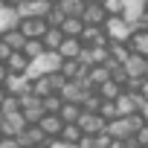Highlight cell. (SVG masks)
I'll return each instance as SVG.
<instances>
[{"mask_svg": "<svg viewBox=\"0 0 148 148\" xmlns=\"http://www.w3.org/2000/svg\"><path fill=\"white\" fill-rule=\"evenodd\" d=\"M96 93H99V99H105V102H116V99H119L125 90H122L116 82H105L102 87H96Z\"/></svg>", "mask_w": 148, "mask_h": 148, "instance_id": "obj_28", "label": "cell"}, {"mask_svg": "<svg viewBox=\"0 0 148 148\" xmlns=\"http://www.w3.org/2000/svg\"><path fill=\"white\" fill-rule=\"evenodd\" d=\"M102 29H105V35H108V44H110V41H119V44H128V38H131V32H134V26H131V21H128L125 15H116V18H108Z\"/></svg>", "mask_w": 148, "mask_h": 148, "instance_id": "obj_2", "label": "cell"}, {"mask_svg": "<svg viewBox=\"0 0 148 148\" xmlns=\"http://www.w3.org/2000/svg\"><path fill=\"white\" fill-rule=\"evenodd\" d=\"M136 142H139V148H148V125H142L139 131H136V136H134Z\"/></svg>", "mask_w": 148, "mask_h": 148, "instance_id": "obj_38", "label": "cell"}, {"mask_svg": "<svg viewBox=\"0 0 148 148\" xmlns=\"http://www.w3.org/2000/svg\"><path fill=\"white\" fill-rule=\"evenodd\" d=\"M108 58H110L108 47H84V49H82V55H79V61H82L87 70H90V67H102Z\"/></svg>", "mask_w": 148, "mask_h": 148, "instance_id": "obj_12", "label": "cell"}, {"mask_svg": "<svg viewBox=\"0 0 148 148\" xmlns=\"http://www.w3.org/2000/svg\"><path fill=\"white\" fill-rule=\"evenodd\" d=\"M90 93H96V90H93L84 79H82V82H67V84L61 87V99H64V102H70V105H82Z\"/></svg>", "mask_w": 148, "mask_h": 148, "instance_id": "obj_5", "label": "cell"}, {"mask_svg": "<svg viewBox=\"0 0 148 148\" xmlns=\"http://www.w3.org/2000/svg\"><path fill=\"white\" fill-rule=\"evenodd\" d=\"M55 6L64 12V18H82L87 9V0H55Z\"/></svg>", "mask_w": 148, "mask_h": 148, "instance_id": "obj_21", "label": "cell"}, {"mask_svg": "<svg viewBox=\"0 0 148 148\" xmlns=\"http://www.w3.org/2000/svg\"><path fill=\"white\" fill-rule=\"evenodd\" d=\"M76 125L82 128L84 136H96V134H105V131H108V122H105L99 113H87V110H82V116H79Z\"/></svg>", "mask_w": 148, "mask_h": 148, "instance_id": "obj_7", "label": "cell"}, {"mask_svg": "<svg viewBox=\"0 0 148 148\" xmlns=\"http://www.w3.org/2000/svg\"><path fill=\"white\" fill-rule=\"evenodd\" d=\"M58 116L64 119V125H76L79 116H82V105H70V102H64V108H61Z\"/></svg>", "mask_w": 148, "mask_h": 148, "instance_id": "obj_30", "label": "cell"}, {"mask_svg": "<svg viewBox=\"0 0 148 148\" xmlns=\"http://www.w3.org/2000/svg\"><path fill=\"white\" fill-rule=\"evenodd\" d=\"M47 148H70V145H67V142H61V139H49V142H47Z\"/></svg>", "mask_w": 148, "mask_h": 148, "instance_id": "obj_41", "label": "cell"}, {"mask_svg": "<svg viewBox=\"0 0 148 148\" xmlns=\"http://www.w3.org/2000/svg\"><path fill=\"white\" fill-rule=\"evenodd\" d=\"M29 61H35V58H41L44 52H47V47H44V41H26L23 44V49H21Z\"/></svg>", "mask_w": 148, "mask_h": 148, "instance_id": "obj_33", "label": "cell"}, {"mask_svg": "<svg viewBox=\"0 0 148 148\" xmlns=\"http://www.w3.org/2000/svg\"><path fill=\"white\" fill-rule=\"evenodd\" d=\"M52 3H55V0H52Z\"/></svg>", "mask_w": 148, "mask_h": 148, "instance_id": "obj_50", "label": "cell"}, {"mask_svg": "<svg viewBox=\"0 0 148 148\" xmlns=\"http://www.w3.org/2000/svg\"><path fill=\"white\" fill-rule=\"evenodd\" d=\"M87 3H102V0H87Z\"/></svg>", "mask_w": 148, "mask_h": 148, "instance_id": "obj_46", "label": "cell"}, {"mask_svg": "<svg viewBox=\"0 0 148 148\" xmlns=\"http://www.w3.org/2000/svg\"><path fill=\"white\" fill-rule=\"evenodd\" d=\"M6 79H9V67L0 61V84H6Z\"/></svg>", "mask_w": 148, "mask_h": 148, "instance_id": "obj_40", "label": "cell"}, {"mask_svg": "<svg viewBox=\"0 0 148 148\" xmlns=\"http://www.w3.org/2000/svg\"><path fill=\"white\" fill-rule=\"evenodd\" d=\"M18 110H21V99H18V96H6V99H3V105H0V113H3V116L18 113Z\"/></svg>", "mask_w": 148, "mask_h": 148, "instance_id": "obj_36", "label": "cell"}, {"mask_svg": "<svg viewBox=\"0 0 148 148\" xmlns=\"http://www.w3.org/2000/svg\"><path fill=\"white\" fill-rule=\"evenodd\" d=\"M128 47H131V52H134V55L148 58V29H134V32H131V38H128Z\"/></svg>", "mask_w": 148, "mask_h": 148, "instance_id": "obj_18", "label": "cell"}, {"mask_svg": "<svg viewBox=\"0 0 148 148\" xmlns=\"http://www.w3.org/2000/svg\"><path fill=\"white\" fill-rule=\"evenodd\" d=\"M0 142H3V136H0Z\"/></svg>", "mask_w": 148, "mask_h": 148, "instance_id": "obj_49", "label": "cell"}, {"mask_svg": "<svg viewBox=\"0 0 148 148\" xmlns=\"http://www.w3.org/2000/svg\"><path fill=\"white\" fill-rule=\"evenodd\" d=\"M0 122H3V113H0Z\"/></svg>", "mask_w": 148, "mask_h": 148, "instance_id": "obj_48", "label": "cell"}, {"mask_svg": "<svg viewBox=\"0 0 148 148\" xmlns=\"http://www.w3.org/2000/svg\"><path fill=\"white\" fill-rule=\"evenodd\" d=\"M61 32H64V38H82V32H84L82 18H67L61 23Z\"/></svg>", "mask_w": 148, "mask_h": 148, "instance_id": "obj_29", "label": "cell"}, {"mask_svg": "<svg viewBox=\"0 0 148 148\" xmlns=\"http://www.w3.org/2000/svg\"><path fill=\"white\" fill-rule=\"evenodd\" d=\"M12 52H15V49H12V47H9V44H6V41H3V38H0V61H3V64H6V61H9V55H12Z\"/></svg>", "mask_w": 148, "mask_h": 148, "instance_id": "obj_39", "label": "cell"}, {"mask_svg": "<svg viewBox=\"0 0 148 148\" xmlns=\"http://www.w3.org/2000/svg\"><path fill=\"white\" fill-rule=\"evenodd\" d=\"M3 3H6V6H12V9H18V6H23V3H26V0H3Z\"/></svg>", "mask_w": 148, "mask_h": 148, "instance_id": "obj_43", "label": "cell"}, {"mask_svg": "<svg viewBox=\"0 0 148 148\" xmlns=\"http://www.w3.org/2000/svg\"><path fill=\"white\" fill-rule=\"evenodd\" d=\"M58 70H61V55L58 52H44L41 58H35L29 64L26 76L29 79H41V76H47V73H58Z\"/></svg>", "mask_w": 148, "mask_h": 148, "instance_id": "obj_3", "label": "cell"}, {"mask_svg": "<svg viewBox=\"0 0 148 148\" xmlns=\"http://www.w3.org/2000/svg\"><path fill=\"white\" fill-rule=\"evenodd\" d=\"M6 96H9V93H6V87L0 84V105H3V99H6Z\"/></svg>", "mask_w": 148, "mask_h": 148, "instance_id": "obj_45", "label": "cell"}, {"mask_svg": "<svg viewBox=\"0 0 148 148\" xmlns=\"http://www.w3.org/2000/svg\"><path fill=\"white\" fill-rule=\"evenodd\" d=\"M139 116H142V122H145V125H148V102H145V105H142V110H139Z\"/></svg>", "mask_w": 148, "mask_h": 148, "instance_id": "obj_44", "label": "cell"}, {"mask_svg": "<svg viewBox=\"0 0 148 148\" xmlns=\"http://www.w3.org/2000/svg\"><path fill=\"white\" fill-rule=\"evenodd\" d=\"M0 38H3L15 52H21V49H23V44H26V38H23V32H21V29H9L6 35H0Z\"/></svg>", "mask_w": 148, "mask_h": 148, "instance_id": "obj_32", "label": "cell"}, {"mask_svg": "<svg viewBox=\"0 0 148 148\" xmlns=\"http://www.w3.org/2000/svg\"><path fill=\"white\" fill-rule=\"evenodd\" d=\"M26 119H23V113L18 110V113H9V116H3V122H0V136H6V139H18L23 131H26Z\"/></svg>", "mask_w": 148, "mask_h": 148, "instance_id": "obj_6", "label": "cell"}, {"mask_svg": "<svg viewBox=\"0 0 148 148\" xmlns=\"http://www.w3.org/2000/svg\"><path fill=\"white\" fill-rule=\"evenodd\" d=\"M3 87H6L9 96H18V99H21V96L32 93V79H29V76H9Z\"/></svg>", "mask_w": 148, "mask_h": 148, "instance_id": "obj_13", "label": "cell"}, {"mask_svg": "<svg viewBox=\"0 0 148 148\" xmlns=\"http://www.w3.org/2000/svg\"><path fill=\"white\" fill-rule=\"evenodd\" d=\"M99 116H102L105 122H113V119H119V110H116V102H105V99H102V108H99Z\"/></svg>", "mask_w": 148, "mask_h": 148, "instance_id": "obj_34", "label": "cell"}, {"mask_svg": "<svg viewBox=\"0 0 148 148\" xmlns=\"http://www.w3.org/2000/svg\"><path fill=\"white\" fill-rule=\"evenodd\" d=\"M29 58L23 55V52H12L9 55V61H6V67H9V76H26L29 73Z\"/></svg>", "mask_w": 148, "mask_h": 148, "instance_id": "obj_22", "label": "cell"}, {"mask_svg": "<svg viewBox=\"0 0 148 148\" xmlns=\"http://www.w3.org/2000/svg\"><path fill=\"white\" fill-rule=\"evenodd\" d=\"M105 21H108L105 6H102V3H87V9H84V15H82V23H84V26H105Z\"/></svg>", "mask_w": 148, "mask_h": 148, "instance_id": "obj_15", "label": "cell"}, {"mask_svg": "<svg viewBox=\"0 0 148 148\" xmlns=\"http://www.w3.org/2000/svg\"><path fill=\"white\" fill-rule=\"evenodd\" d=\"M142 105H145V99H142L139 93H122V96L116 99V110H119V116H134V113L142 110Z\"/></svg>", "mask_w": 148, "mask_h": 148, "instance_id": "obj_9", "label": "cell"}, {"mask_svg": "<svg viewBox=\"0 0 148 148\" xmlns=\"http://www.w3.org/2000/svg\"><path fill=\"white\" fill-rule=\"evenodd\" d=\"M38 128H41L49 139H58V136H61V131H64V119H61L58 113H47V116L38 122Z\"/></svg>", "mask_w": 148, "mask_h": 148, "instance_id": "obj_16", "label": "cell"}, {"mask_svg": "<svg viewBox=\"0 0 148 148\" xmlns=\"http://www.w3.org/2000/svg\"><path fill=\"white\" fill-rule=\"evenodd\" d=\"M145 15H148V3H145Z\"/></svg>", "mask_w": 148, "mask_h": 148, "instance_id": "obj_47", "label": "cell"}, {"mask_svg": "<svg viewBox=\"0 0 148 148\" xmlns=\"http://www.w3.org/2000/svg\"><path fill=\"white\" fill-rule=\"evenodd\" d=\"M102 6H105L108 18H116V15H125V3H122V0H102Z\"/></svg>", "mask_w": 148, "mask_h": 148, "instance_id": "obj_35", "label": "cell"}, {"mask_svg": "<svg viewBox=\"0 0 148 148\" xmlns=\"http://www.w3.org/2000/svg\"><path fill=\"white\" fill-rule=\"evenodd\" d=\"M44 47H47V52H58V47L64 44V32L58 29V26H49L47 32H44Z\"/></svg>", "mask_w": 148, "mask_h": 148, "instance_id": "obj_24", "label": "cell"}, {"mask_svg": "<svg viewBox=\"0 0 148 148\" xmlns=\"http://www.w3.org/2000/svg\"><path fill=\"white\" fill-rule=\"evenodd\" d=\"M21 26V15H18V9H12V6H0V35H6L9 29H18Z\"/></svg>", "mask_w": 148, "mask_h": 148, "instance_id": "obj_17", "label": "cell"}, {"mask_svg": "<svg viewBox=\"0 0 148 148\" xmlns=\"http://www.w3.org/2000/svg\"><path fill=\"white\" fill-rule=\"evenodd\" d=\"M18 142L23 145V148H47V142H49V136L38 128V125H26V131L18 136Z\"/></svg>", "mask_w": 148, "mask_h": 148, "instance_id": "obj_10", "label": "cell"}, {"mask_svg": "<svg viewBox=\"0 0 148 148\" xmlns=\"http://www.w3.org/2000/svg\"><path fill=\"white\" fill-rule=\"evenodd\" d=\"M61 142H67L70 148H76L82 139H84V134H82V128L79 125H64V131H61V136H58Z\"/></svg>", "mask_w": 148, "mask_h": 148, "instance_id": "obj_26", "label": "cell"}, {"mask_svg": "<svg viewBox=\"0 0 148 148\" xmlns=\"http://www.w3.org/2000/svg\"><path fill=\"white\" fill-rule=\"evenodd\" d=\"M18 29L23 32L26 41H41L49 26H47V18H21V26Z\"/></svg>", "mask_w": 148, "mask_h": 148, "instance_id": "obj_8", "label": "cell"}, {"mask_svg": "<svg viewBox=\"0 0 148 148\" xmlns=\"http://www.w3.org/2000/svg\"><path fill=\"white\" fill-rule=\"evenodd\" d=\"M108 52H110V58H113L116 64H125V61L131 58V47H128V44H119V41H110V44H108Z\"/></svg>", "mask_w": 148, "mask_h": 148, "instance_id": "obj_27", "label": "cell"}, {"mask_svg": "<svg viewBox=\"0 0 148 148\" xmlns=\"http://www.w3.org/2000/svg\"><path fill=\"white\" fill-rule=\"evenodd\" d=\"M122 67L128 73V79H148V58H142V55H134L131 52V58Z\"/></svg>", "mask_w": 148, "mask_h": 148, "instance_id": "obj_14", "label": "cell"}, {"mask_svg": "<svg viewBox=\"0 0 148 148\" xmlns=\"http://www.w3.org/2000/svg\"><path fill=\"white\" fill-rule=\"evenodd\" d=\"M84 82L96 90V87H102L105 82H110V73H108L105 64H102V67H90V70H87V76H84Z\"/></svg>", "mask_w": 148, "mask_h": 148, "instance_id": "obj_23", "label": "cell"}, {"mask_svg": "<svg viewBox=\"0 0 148 148\" xmlns=\"http://www.w3.org/2000/svg\"><path fill=\"white\" fill-rule=\"evenodd\" d=\"M21 113H23V119L29 122V125H38L47 113H44V105H41V96H35V93H26V96H21Z\"/></svg>", "mask_w": 148, "mask_h": 148, "instance_id": "obj_4", "label": "cell"}, {"mask_svg": "<svg viewBox=\"0 0 148 148\" xmlns=\"http://www.w3.org/2000/svg\"><path fill=\"white\" fill-rule=\"evenodd\" d=\"M82 49H84L82 38H64V44L58 47V55H61V61H73L82 55Z\"/></svg>", "mask_w": 148, "mask_h": 148, "instance_id": "obj_20", "label": "cell"}, {"mask_svg": "<svg viewBox=\"0 0 148 148\" xmlns=\"http://www.w3.org/2000/svg\"><path fill=\"white\" fill-rule=\"evenodd\" d=\"M122 3H125V18L134 26L139 21V15H145V3H148V0H122Z\"/></svg>", "mask_w": 148, "mask_h": 148, "instance_id": "obj_25", "label": "cell"}, {"mask_svg": "<svg viewBox=\"0 0 148 148\" xmlns=\"http://www.w3.org/2000/svg\"><path fill=\"white\" fill-rule=\"evenodd\" d=\"M52 6H55L52 0H26L23 6H18V15L21 18H47Z\"/></svg>", "mask_w": 148, "mask_h": 148, "instance_id": "obj_11", "label": "cell"}, {"mask_svg": "<svg viewBox=\"0 0 148 148\" xmlns=\"http://www.w3.org/2000/svg\"><path fill=\"white\" fill-rule=\"evenodd\" d=\"M64 21H67V18H64V12H61L58 6H52V9H49V15H47V26H58V29H61V23H64Z\"/></svg>", "mask_w": 148, "mask_h": 148, "instance_id": "obj_37", "label": "cell"}, {"mask_svg": "<svg viewBox=\"0 0 148 148\" xmlns=\"http://www.w3.org/2000/svg\"><path fill=\"white\" fill-rule=\"evenodd\" d=\"M139 96H142V99H145V102H148V79H145V82H142V87H139Z\"/></svg>", "mask_w": 148, "mask_h": 148, "instance_id": "obj_42", "label": "cell"}, {"mask_svg": "<svg viewBox=\"0 0 148 148\" xmlns=\"http://www.w3.org/2000/svg\"><path fill=\"white\" fill-rule=\"evenodd\" d=\"M76 148H79V145H76Z\"/></svg>", "mask_w": 148, "mask_h": 148, "instance_id": "obj_51", "label": "cell"}, {"mask_svg": "<svg viewBox=\"0 0 148 148\" xmlns=\"http://www.w3.org/2000/svg\"><path fill=\"white\" fill-rule=\"evenodd\" d=\"M142 125H145V122H142L139 113H134V116H119V119L108 122V134H110L113 139H134Z\"/></svg>", "mask_w": 148, "mask_h": 148, "instance_id": "obj_1", "label": "cell"}, {"mask_svg": "<svg viewBox=\"0 0 148 148\" xmlns=\"http://www.w3.org/2000/svg\"><path fill=\"white\" fill-rule=\"evenodd\" d=\"M41 105H44V113H61L64 99H61V93H49V96L41 99Z\"/></svg>", "mask_w": 148, "mask_h": 148, "instance_id": "obj_31", "label": "cell"}, {"mask_svg": "<svg viewBox=\"0 0 148 148\" xmlns=\"http://www.w3.org/2000/svg\"><path fill=\"white\" fill-rule=\"evenodd\" d=\"M82 44H84V47H108V35H105L102 26H84Z\"/></svg>", "mask_w": 148, "mask_h": 148, "instance_id": "obj_19", "label": "cell"}]
</instances>
